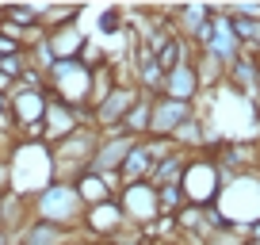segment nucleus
Returning <instances> with one entry per match:
<instances>
[{
  "label": "nucleus",
  "instance_id": "f257e3e1",
  "mask_svg": "<svg viewBox=\"0 0 260 245\" xmlns=\"http://www.w3.org/2000/svg\"><path fill=\"white\" fill-rule=\"evenodd\" d=\"M12 165V192L23 199H35L46 184H54V165H50L46 142H16L8 154Z\"/></svg>",
  "mask_w": 260,
  "mask_h": 245
},
{
  "label": "nucleus",
  "instance_id": "f03ea898",
  "mask_svg": "<svg viewBox=\"0 0 260 245\" xmlns=\"http://www.w3.org/2000/svg\"><path fill=\"white\" fill-rule=\"evenodd\" d=\"M31 219L77 234V230L84 226V203H81L73 184H46V188L31 199Z\"/></svg>",
  "mask_w": 260,
  "mask_h": 245
},
{
  "label": "nucleus",
  "instance_id": "7ed1b4c3",
  "mask_svg": "<svg viewBox=\"0 0 260 245\" xmlns=\"http://www.w3.org/2000/svg\"><path fill=\"white\" fill-rule=\"evenodd\" d=\"M100 134L96 127H81L77 134H69L65 142L50 146V165H54V184H77L84 172L92 169Z\"/></svg>",
  "mask_w": 260,
  "mask_h": 245
},
{
  "label": "nucleus",
  "instance_id": "20e7f679",
  "mask_svg": "<svg viewBox=\"0 0 260 245\" xmlns=\"http://www.w3.org/2000/svg\"><path fill=\"white\" fill-rule=\"evenodd\" d=\"M46 96L77 111H92V66L88 62H54L46 73Z\"/></svg>",
  "mask_w": 260,
  "mask_h": 245
},
{
  "label": "nucleus",
  "instance_id": "39448f33",
  "mask_svg": "<svg viewBox=\"0 0 260 245\" xmlns=\"http://www.w3.org/2000/svg\"><path fill=\"white\" fill-rule=\"evenodd\" d=\"M222 184H226V176H222V169L214 165L211 149H207V154L187 157V169H184V176H180V188H184L187 203L214 207V203H218V196H222Z\"/></svg>",
  "mask_w": 260,
  "mask_h": 245
},
{
  "label": "nucleus",
  "instance_id": "423d86ee",
  "mask_svg": "<svg viewBox=\"0 0 260 245\" xmlns=\"http://www.w3.org/2000/svg\"><path fill=\"white\" fill-rule=\"evenodd\" d=\"M138 96H142V92H138L134 81H119V84H115V88L92 107V127H96V134H119L122 119H126L130 107L138 104Z\"/></svg>",
  "mask_w": 260,
  "mask_h": 245
},
{
  "label": "nucleus",
  "instance_id": "0eeeda50",
  "mask_svg": "<svg viewBox=\"0 0 260 245\" xmlns=\"http://www.w3.org/2000/svg\"><path fill=\"white\" fill-rule=\"evenodd\" d=\"M119 207L122 215H126V222L134 230H146L153 219H161V207H157V188H149L146 180H138V184H122L119 196Z\"/></svg>",
  "mask_w": 260,
  "mask_h": 245
},
{
  "label": "nucleus",
  "instance_id": "6e6552de",
  "mask_svg": "<svg viewBox=\"0 0 260 245\" xmlns=\"http://www.w3.org/2000/svg\"><path fill=\"white\" fill-rule=\"evenodd\" d=\"M81 127H92V111H77V107H65L57 100L46 104V115H42V142L46 146H57L69 134H77Z\"/></svg>",
  "mask_w": 260,
  "mask_h": 245
},
{
  "label": "nucleus",
  "instance_id": "1a4fd4ad",
  "mask_svg": "<svg viewBox=\"0 0 260 245\" xmlns=\"http://www.w3.org/2000/svg\"><path fill=\"white\" fill-rule=\"evenodd\" d=\"M126 226H130V222H126V215H122L119 199H104V203H96V207H84L81 234L88 237V241H107V237L122 234Z\"/></svg>",
  "mask_w": 260,
  "mask_h": 245
},
{
  "label": "nucleus",
  "instance_id": "9d476101",
  "mask_svg": "<svg viewBox=\"0 0 260 245\" xmlns=\"http://www.w3.org/2000/svg\"><path fill=\"white\" fill-rule=\"evenodd\" d=\"M199 54L214 57L222 69H230L237 57H241V42H237L234 23H230V16L222 8H214V16H211V39H207V46L199 50Z\"/></svg>",
  "mask_w": 260,
  "mask_h": 245
},
{
  "label": "nucleus",
  "instance_id": "9b49d317",
  "mask_svg": "<svg viewBox=\"0 0 260 245\" xmlns=\"http://www.w3.org/2000/svg\"><path fill=\"white\" fill-rule=\"evenodd\" d=\"M191 115H195L191 104H176V100L153 96V111H149V134H157V138H172V134H176V127H184Z\"/></svg>",
  "mask_w": 260,
  "mask_h": 245
},
{
  "label": "nucleus",
  "instance_id": "f8f14e48",
  "mask_svg": "<svg viewBox=\"0 0 260 245\" xmlns=\"http://www.w3.org/2000/svg\"><path fill=\"white\" fill-rule=\"evenodd\" d=\"M134 142L130 134H100V146H96V157H92V169L88 172H119L122 161H126V154L134 149Z\"/></svg>",
  "mask_w": 260,
  "mask_h": 245
},
{
  "label": "nucleus",
  "instance_id": "ddd939ff",
  "mask_svg": "<svg viewBox=\"0 0 260 245\" xmlns=\"http://www.w3.org/2000/svg\"><path fill=\"white\" fill-rule=\"evenodd\" d=\"M161 96H165V100H176V104H191V107H195V100L203 96V88H199V77H195V66H191V62L165 73Z\"/></svg>",
  "mask_w": 260,
  "mask_h": 245
},
{
  "label": "nucleus",
  "instance_id": "4468645a",
  "mask_svg": "<svg viewBox=\"0 0 260 245\" xmlns=\"http://www.w3.org/2000/svg\"><path fill=\"white\" fill-rule=\"evenodd\" d=\"M88 31H84L81 23L73 27H61V31H50L46 35V46L50 54H54V62H77V57H84V50H88Z\"/></svg>",
  "mask_w": 260,
  "mask_h": 245
},
{
  "label": "nucleus",
  "instance_id": "2eb2a0df",
  "mask_svg": "<svg viewBox=\"0 0 260 245\" xmlns=\"http://www.w3.org/2000/svg\"><path fill=\"white\" fill-rule=\"evenodd\" d=\"M226 81L237 88V96H241L245 104H252V96L260 92V69H256V57L241 54V57L234 62V66L226 69Z\"/></svg>",
  "mask_w": 260,
  "mask_h": 245
},
{
  "label": "nucleus",
  "instance_id": "dca6fc26",
  "mask_svg": "<svg viewBox=\"0 0 260 245\" xmlns=\"http://www.w3.org/2000/svg\"><path fill=\"white\" fill-rule=\"evenodd\" d=\"M153 165H157V161L146 154V146H142V138H138V142H134V149L126 154V161H122V169H119L122 184H138V180H149Z\"/></svg>",
  "mask_w": 260,
  "mask_h": 245
},
{
  "label": "nucleus",
  "instance_id": "f3484780",
  "mask_svg": "<svg viewBox=\"0 0 260 245\" xmlns=\"http://www.w3.org/2000/svg\"><path fill=\"white\" fill-rule=\"evenodd\" d=\"M195 54H199V50L191 46V42H184V39H176V35H172L169 42H165L161 50H157V66H161V73H169V69H176V66H187V62H195Z\"/></svg>",
  "mask_w": 260,
  "mask_h": 245
},
{
  "label": "nucleus",
  "instance_id": "a211bd4d",
  "mask_svg": "<svg viewBox=\"0 0 260 245\" xmlns=\"http://www.w3.org/2000/svg\"><path fill=\"white\" fill-rule=\"evenodd\" d=\"M184 169H187V154H169L165 161H157L153 165V172H149V188H165V184H180V176H184Z\"/></svg>",
  "mask_w": 260,
  "mask_h": 245
},
{
  "label": "nucleus",
  "instance_id": "6ab92c4d",
  "mask_svg": "<svg viewBox=\"0 0 260 245\" xmlns=\"http://www.w3.org/2000/svg\"><path fill=\"white\" fill-rule=\"evenodd\" d=\"M149 111H153V96H146V92H142L138 104L126 111V119H122L119 131L130 134V138H146V134H149Z\"/></svg>",
  "mask_w": 260,
  "mask_h": 245
},
{
  "label": "nucleus",
  "instance_id": "aec40b11",
  "mask_svg": "<svg viewBox=\"0 0 260 245\" xmlns=\"http://www.w3.org/2000/svg\"><path fill=\"white\" fill-rule=\"evenodd\" d=\"M222 12H226V8H222ZM226 16H230V12H226ZM230 23H234V35H237V42H241V54L260 57V19L230 16Z\"/></svg>",
  "mask_w": 260,
  "mask_h": 245
},
{
  "label": "nucleus",
  "instance_id": "412c9836",
  "mask_svg": "<svg viewBox=\"0 0 260 245\" xmlns=\"http://www.w3.org/2000/svg\"><path fill=\"white\" fill-rule=\"evenodd\" d=\"M81 16H84V8H61V4H50V8H39V27L50 35V31H61V27H73Z\"/></svg>",
  "mask_w": 260,
  "mask_h": 245
},
{
  "label": "nucleus",
  "instance_id": "4be33fe9",
  "mask_svg": "<svg viewBox=\"0 0 260 245\" xmlns=\"http://www.w3.org/2000/svg\"><path fill=\"white\" fill-rule=\"evenodd\" d=\"M73 188H77V196H81L84 207H96V203H104V199H115L111 192H107V184H104V176H100V172H84Z\"/></svg>",
  "mask_w": 260,
  "mask_h": 245
},
{
  "label": "nucleus",
  "instance_id": "5701e85b",
  "mask_svg": "<svg viewBox=\"0 0 260 245\" xmlns=\"http://www.w3.org/2000/svg\"><path fill=\"white\" fill-rule=\"evenodd\" d=\"M184 188L180 184H165V188H157V207H161V215H176L180 207H184Z\"/></svg>",
  "mask_w": 260,
  "mask_h": 245
},
{
  "label": "nucleus",
  "instance_id": "b1692460",
  "mask_svg": "<svg viewBox=\"0 0 260 245\" xmlns=\"http://www.w3.org/2000/svg\"><path fill=\"white\" fill-rule=\"evenodd\" d=\"M0 16L4 19H12V23L16 27H39V8H35V4H16V8H0Z\"/></svg>",
  "mask_w": 260,
  "mask_h": 245
},
{
  "label": "nucleus",
  "instance_id": "393cba45",
  "mask_svg": "<svg viewBox=\"0 0 260 245\" xmlns=\"http://www.w3.org/2000/svg\"><path fill=\"white\" fill-rule=\"evenodd\" d=\"M23 69H27V50H23V54H12V57H0V73L12 77V81H19Z\"/></svg>",
  "mask_w": 260,
  "mask_h": 245
},
{
  "label": "nucleus",
  "instance_id": "a878e982",
  "mask_svg": "<svg viewBox=\"0 0 260 245\" xmlns=\"http://www.w3.org/2000/svg\"><path fill=\"white\" fill-rule=\"evenodd\" d=\"M12 192V165L8 157H0V196H8Z\"/></svg>",
  "mask_w": 260,
  "mask_h": 245
},
{
  "label": "nucleus",
  "instance_id": "bb28decb",
  "mask_svg": "<svg viewBox=\"0 0 260 245\" xmlns=\"http://www.w3.org/2000/svg\"><path fill=\"white\" fill-rule=\"evenodd\" d=\"M12 92H16V81H12V77H4V73H0V96H12Z\"/></svg>",
  "mask_w": 260,
  "mask_h": 245
},
{
  "label": "nucleus",
  "instance_id": "cd10ccee",
  "mask_svg": "<svg viewBox=\"0 0 260 245\" xmlns=\"http://www.w3.org/2000/svg\"><path fill=\"white\" fill-rule=\"evenodd\" d=\"M249 107H252V115H256V119H260V92H256V96H252V104H249Z\"/></svg>",
  "mask_w": 260,
  "mask_h": 245
},
{
  "label": "nucleus",
  "instance_id": "c85d7f7f",
  "mask_svg": "<svg viewBox=\"0 0 260 245\" xmlns=\"http://www.w3.org/2000/svg\"><path fill=\"white\" fill-rule=\"evenodd\" d=\"M0 245H16V237H12V234H4V230H0Z\"/></svg>",
  "mask_w": 260,
  "mask_h": 245
},
{
  "label": "nucleus",
  "instance_id": "c756f323",
  "mask_svg": "<svg viewBox=\"0 0 260 245\" xmlns=\"http://www.w3.org/2000/svg\"><path fill=\"white\" fill-rule=\"evenodd\" d=\"M0 115H8V96H0Z\"/></svg>",
  "mask_w": 260,
  "mask_h": 245
},
{
  "label": "nucleus",
  "instance_id": "7c9ffc66",
  "mask_svg": "<svg viewBox=\"0 0 260 245\" xmlns=\"http://www.w3.org/2000/svg\"><path fill=\"white\" fill-rule=\"evenodd\" d=\"M256 69H260V57H256Z\"/></svg>",
  "mask_w": 260,
  "mask_h": 245
},
{
  "label": "nucleus",
  "instance_id": "2f4dec72",
  "mask_svg": "<svg viewBox=\"0 0 260 245\" xmlns=\"http://www.w3.org/2000/svg\"><path fill=\"white\" fill-rule=\"evenodd\" d=\"M241 245H252V241H241Z\"/></svg>",
  "mask_w": 260,
  "mask_h": 245
},
{
  "label": "nucleus",
  "instance_id": "473e14b6",
  "mask_svg": "<svg viewBox=\"0 0 260 245\" xmlns=\"http://www.w3.org/2000/svg\"><path fill=\"white\" fill-rule=\"evenodd\" d=\"M16 245H19V241H16Z\"/></svg>",
  "mask_w": 260,
  "mask_h": 245
}]
</instances>
